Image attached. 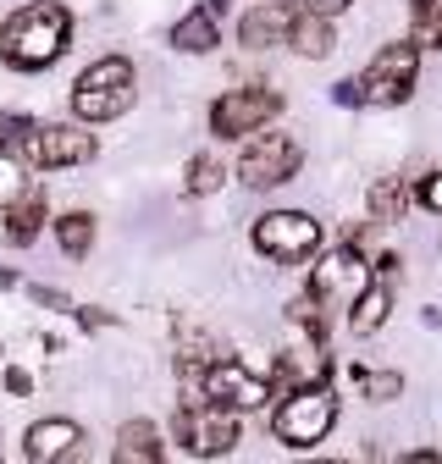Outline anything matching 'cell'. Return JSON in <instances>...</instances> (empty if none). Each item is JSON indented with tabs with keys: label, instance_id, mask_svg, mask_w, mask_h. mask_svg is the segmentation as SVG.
Here are the masks:
<instances>
[{
	"label": "cell",
	"instance_id": "6",
	"mask_svg": "<svg viewBox=\"0 0 442 464\" xmlns=\"http://www.w3.org/2000/svg\"><path fill=\"white\" fill-rule=\"evenodd\" d=\"M415 78H420V44L393 39L376 50V62L354 78V89H360V105H404L415 94Z\"/></svg>",
	"mask_w": 442,
	"mask_h": 464
},
{
	"label": "cell",
	"instance_id": "31",
	"mask_svg": "<svg viewBox=\"0 0 442 464\" xmlns=\"http://www.w3.org/2000/svg\"><path fill=\"white\" fill-rule=\"evenodd\" d=\"M399 464H442V453H431V448H415V453H404Z\"/></svg>",
	"mask_w": 442,
	"mask_h": 464
},
{
	"label": "cell",
	"instance_id": "8",
	"mask_svg": "<svg viewBox=\"0 0 442 464\" xmlns=\"http://www.w3.org/2000/svg\"><path fill=\"white\" fill-rule=\"evenodd\" d=\"M370 276H376V266L365 260V249H354V244H338V249H326L315 266H310V294L321 299V304H338V310H354V299L370 287Z\"/></svg>",
	"mask_w": 442,
	"mask_h": 464
},
{
	"label": "cell",
	"instance_id": "19",
	"mask_svg": "<svg viewBox=\"0 0 442 464\" xmlns=\"http://www.w3.org/2000/svg\"><path fill=\"white\" fill-rule=\"evenodd\" d=\"M55 244H62L67 260H83L94 249V216L89 210H67V216H55Z\"/></svg>",
	"mask_w": 442,
	"mask_h": 464
},
{
	"label": "cell",
	"instance_id": "9",
	"mask_svg": "<svg viewBox=\"0 0 442 464\" xmlns=\"http://www.w3.org/2000/svg\"><path fill=\"white\" fill-rule=\"evenodd\" d=\"M199 392L210 398V403H221V410H233V415H249V410H265V398H276L271 392V376H260L249 360H238V354H221L205 376H199Z\"/></svg>",
	"mask_w": 442,
	"mask_h": 464
},
{
	"label": "cell",
	"instance_id": "32",
	"mask_svg": "<svg viewBox=\"0 0 442 464\" xmlns=\"http://www.w3.org/2000/svg\"><path fill=\"white\" fill-rule=\"evenodd\" d=\"M310 464H343V459H310Z\"/></svg>",
	"mask_w": 442,
	"mask_h": 464
},
{
	"label": "cell",
	"instance_id": "24",
	"mask_svg": "<svg viewBox=\"0 0 442 464\" xmlns=\"http://www.w3.org/2000/svg\"><path fill=\"white\" fill-rule=\"evenodd\" d=\"M409 17H415V44L442 50V0H409Z\"/></svg>",
	"mask_w": 442,
	"mask_h": 464
},
{
	"label": "cell",
	"instance_id": "28",
	"mask_svg": "<svg viewBox=\"0 0 442 464\" xmlns=\"http://www.w3.org/2000/svg\"><path fill=\"white\" fill-rule=\"evenodd\" d=\"M6 392H12V398H28V392H34V376L17 371V365H6Z\"/></svg>",
	"mask_w": 442,
	"mask_h": 464
},
{
	"label": "cell",
	"instance_id": "14",
	"mask_svg": "<svg viewBox=\"0 0 442 464\" xmlns=\"http://www.w3.org/2000/svg\"><path fill=\"white\" fill-rule=\"evenodd\" d=\"M110 459L117 464H166V442L149 420H128L117 431V448H110Z\"/></svg>",
	"mask_w": 442,
	"mask_h": 464
},
{
	"label": "cell",
	"instance_id": "15",
	"mask_svg": "<svg viewBox=\"0 0 442 464\" xmlns=\"http://www.w3.org/2000/svg\"><path fill=\"white\" fill-rule=\"evenodd\" d=\"M387 315H393V287H387V276H370V287L354 299V310H349V332L354 337H370V332H381L387 326Z\"/></svg>",
	"mask_w": 442,
	"mask_h": 464
},
{
	"label": "cell",
	"instance_id": "20",
	"mask_svg": "<svg viewBox=\"0 0 442 464\" xmlns=\"http://www.w3.org/2000/svg\"><path fill=\"white\" fill-rule=\"evenodd\" d=\"M39 227H44V188H34L23 205L6 210V244H17V249L34 244V238H39Z\"/></svg>",
	"mask_w": 442,
	"mask_h": 464
},
{
	"label": "cell",
	"instance_id": "2",
	"mask_svg": "<svg viewBox=\"0 0 442 464\" xmlns=\"http://www.w3.org/2000/svg\"><path fill=\"white\" fill-rule=\"evenodd\" d=\"M133 94H139V72L128 55H100L89 62L72 83V116L83 128H100V122H117V116L133 111Z\"/></svg>",
	"mask_w": 442,
	"mask_h": 464
},
{
	"label": "cell",
	"instance_id": "26",
	"mask_svg": "<svg viewBox=\"0 0 442 464\" xmlns=\"http://www.w3.org/2000/svg\"><path fill=\"white\" fill-rule=\"evenodd\" d=\"M415 199H420L431 216H442V171H426V178H420V188H415Z\"/></svg>",
	"mask_w": 442,
	"mask_h": 464
},
{
	"label": "cell",
	"instance_id": "7",
	"mask_svg": "<svg viewBox=\"0 0 442 464\" xmlns=\"http://www.w3.org/2000/svg\"><path fill=\"white\" fill-rule=\"evenodd\" d=\"M100 155V139L83 122H34L23 139V160L39 171H67V166H89Z\"/></svg>",
	"mask_w": 442,
	"mask_h": 464
},
{
	"label": "cell",
	"instance_id": "21",
	"mask_svg": "<svg viewBox=\"0 0 442 464\" xmlns=\"http://www.w3.org/2000/svg\"><path fill=\"white\" fill-rule=\"evenodd\" d=\"M221 183H227V166H221V155L199 150V155L188 160V171H183V194H188V199H210Z\"/></svg>",
	"mask_w": 442,
	"mask_h": 464
},
{
	"label": "cell",
	"instance_id": "29",
	"mask_svg": "<svg viewBox=\"0 0 442 464\" xmlns=\"http://www.w3.org/2000/svg\"><path fill=\"white\" fill-rule=\"evenodd\" d=\"M28 294H34V304H44V310H72L67 294H55V287H28Z\"/></svg>",
	"mask_w": 442,
	"mask_h": 464
},
{
	"label": "cell",
	"instance_id": "5",
	"mask_svg": "<svg viewBox=\"0 0 442 464\" xmlns=\"http://www.w3.org/2000/svg\"><path fill=\"white\" fill-rule=\"evenodd\" d=\"M249 244L271 266H304V260L321 255V221L310 210H265L249 227Z\"/></svg>",
	"mask_w": 442,
	"mask_h": 464
},
{
	"label": "cell",
	"instance_id": "1",
	"mask_svg": "<svg viewBox=\"0 0 442 464\" xmlns=\"http://www.w3.org/2000/svg\"><path fill=\"white\" fill-rule=\"evenodd\" d=\"M72 44V12L62 0H28L0 23V62L12 72H44Z\"/></svg>",
	"mask_w": 442,
	"mask_h": 464
},
{
	"label": "cell",
	"instance_id": "13",
	"mask_svg": "<svg viewBox=\"0 0 442 464\" xmlns=\"http://www.w3.org/2000/svg\"><path fill=\"white\" fill-rule=\"evenodd\" d=\"M293 23H299L293 6H283V0H265V6L244 12V23H238V44H244V50H276V44H288V39H293Z\"/></svg>",
	"mask_w": 442,
	"mask_h": 464
},
{
	"label": "cell",
	"instance_id": "12",
	"mask_svg": "<svg viewBox=\"0 0 442 464\" xmlns=\"http://www.w3.org/2000/svg\"><path fill=\"white\" fill-rule=\"evenodd\" d=\"M83 448H89V437H83V426L67 420V415H44V420H34L28 437H23L28 464H83Z\"/></svg>",
	"mask_w": 442,
	"mask_h": 464
},
{
	"label": "cell",
	"instance_id": "10",
	"mask_svg": "<svg viewBox=\"0 0 442 464\" xmlns=\"http://www.w3.org/2000/svg\"><path fill=\"white\" fill-rule=\"evenodd\" d=\"M276 116H283V94H276V89H227V94L210 105V133H221V139H249L265 122H276Z\"/></svg>",
	"mask_w": 442,
	"mask_h": 464
},
{
	"label": "cell",
	"instance_id": "25",
	"mask_svg": "<svg viewBox=\"0 0 442 464\" xmlns=\"http://www.w3.org/2000/svg\"><path fill=\"white\" fill-rule=\"evenodd\" d=\"M321 310H326V304H321L315 294H299V299L288 304V321H293V326H304V332H310V343H321V332H326V315H321Z\"/></svg>",
	"mask_w": 442,
	"mask_h": 464
},
{
	"label": "cell",
	"instance_id": "27",
	"mask_svg": "<svg viewBox=\"0 0 442 464\" xmlns=\"http://www.w3.org/2000/svg\"><path fill=\"white\" fill-rule=\"evenodd\" d=\"M354 6V0H304L299 12H310V17H321V23H332V17H343Z\"/></svg>",
	"mask_w": 442,
	"mask_h": 464
},
{
	"label": "cell",
	"instance_id": "22",
	"mask_svg": "<svg viewBox=\"0 0 442 464\" xmlns=\"http://www.w3.org/2000/svg\"><path fill=\"white\" fill-rule=\"evenodd\" d=\"M34 194V178H28V160L12 155V150H0V216H6L12 205H23Z\"/></svg>",
	"mask_w": 442,
	"mask_h": 464
},
{
	"label": "cell",
	"instance_id": "23",
	"mask_svg": "<svg viewBox=\"0 0 442 464\" xmlns=\"http://www.w3.org/2000/svg\"><path fill=\"white\" fill-rule=\"evenodd\" d=\"M349 376H354V387H360L370 403H393V398H404V376H399V371H365V365H349Z\"/></svg>",
	"mask_w": 442,
	"mask_h": 464
},
{
	"label": "cell",
	"instance_id": "4",
	"mask_svg": "<svg viewBox=\"0 0 442 464\" xmlns=\"http://www.w3.org/2000/svg\"><path fill=\"white\" fill-rule=\"evenodd\" d=\"M332 426H338L332 387H299L288 398H276V410H271V437L283 448H315L332 437Z\"/></svg>",
	"mask_w": 442,
	"mask_h": 464
},
{
	"label": "cell",
	"instance_id": "17",
	"mask_svg": "<svg viewBox=\"0 0 442 464\" xmlns=\"http://www.w3.org/2000/svg\"><path fill=\"white\" fill-rule=\"evenodd\" d=\"M304 62H326L332 50H338V34H332V23H321V17H310V12H299V23H293V39H288Z\"/></svg>",
	"mask_w": 442,
	"mask_h": 464
},
{
	"label": "cell",
	"instance_id": "11",
	"mask_svg": "<svg viewBox=\"0 0 442 464\" xmlns=\"http://www.w3.org/2000/svg\"><path fill=\"white\" fill-rule=\"evenodd\" d=\"M299 166H304V150L288 133H265L238 155V183L244 188H283L299 178Z\"/></svg>",
	"mask_w": 442,
	"mask_h": 464
},
{
	"label": "cell",
	"instance_id": "16",
	"mask_svg": "<svg viewBox=\"0 0 442 464\" xmlns=\"http://www.w3.org/2000/svg\"><path fill=\"white\" fill-rule=\"evenodd\" d=\"M216 44H221V28H216V12H210V6H194L188 17L172 23V50H183V55H210Z\"/></svg>",
	"mask_w": 442,
	"mask_h": 464
},
{
	"label": "cell",
	"instance_id": "30",
	"mask_svg": "<svg viewBox=\"0 0 442 464\" xmlns=\"http://www.w3.org/2000/svg\"><path fill=\"white\" fill-rule=\"evenodd\" d=\"M83 326H117V315H105V310H72Z\"/></svg>",
	"mask_w": 442,
	"mask_h": 464
},
{
	"label": "cell",
	"instance_id": "3",
	"mask_svg": "<svg viewBox=\"0 0 442 464\" xmlns=\"http://www.w3.org/2000/svg\"><path fill=\"white\" fill-rule=\"evenodd\" d=\"M172 437L183 453L194 459H221V453H233L238 448V415L233 410H221V403H210L199 387L178 403V415H172Z\"/></svg>",
	"mask_w": 442,
	"mask_h": 464
},
{
	"label": "cell",
	"instance_id": "18",
	"mask_svg": "<svg viewBox=\"0 0 442 464\" xmlns=\"http://www.w3.org/2000/svg\"><path fill=\"white\" fill-rule=\"evenodd\" d=\"M404 210H409V188H404V178H376V183H370V221H376V227L404 221Z\"/></svg>",
	"mask_w": 442,
	"mask_h": 464
},
{
	"label": "cell",
	"instance_id": "33",
	"mask_svg": "<svg viewBox=\"0 0 442 464\" xmlns=\"http://www.w3.org/2000/svg\"><path fill=\"white\" fill-rule=\"evenodd\" d=\"M260 6H265V0H260Z\"/></svg>",
	"mask_w": 442,
	"mask_h": 464
}]
</instances>
